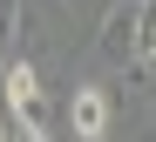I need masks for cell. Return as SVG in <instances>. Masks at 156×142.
<instances>
[{
	"label": "cell",
	"instance_id": "6da1fadb",
	"mask_svg": "<svg viewBox=\"0 0 156 142\" xmlns=\"http://www.w3.org/2000/svg\"><path fill=\"white\" fill-rule=\"evenodd\" d=\"M68 129H75V142H109L115 102H109L102 81H75V95H68Z\"/></svg>",
	"mask_w": 156,
	"mask_h": 142
},
{
	"label": "cell",
	"instance_id": "7a4b0ae2",
	"mask_svg": "<svg viewBox=\"0 0 156 142\" xmlns=\"http://www.w3.org/2000/svg\"><path fill=\"white\" fill-rule=\"evenodd\" d=\"M95 54L109 68H129L136 61V0H115L109 14H102V34H95Z\"/></svg>",
	"mask_w": 156,
	"mask_h": 142
},
{
	"label": "cell",
	"instance_id": "3957f363",
	"mask_svg": "<svg viewBox=\"0 0 156 142\" xmlns=\"http://www.w3.org/2000/svg\"><path fill=\"white\" fill-rule=\"evenodd\" d=\"M129 68H143L156 81V0H136V61Z\"/></svg>",
	"mask_w": 156,
	"mask_h": 142
},
{
	"label": "cell",
	"instance_id": "277c9868",
	"mask_svg": "<svg viewBox=\"0 0 156 142\" xmlns=\"http://www.w3.org/2000/svg\"><path fill=\"white\" fill-rule=\"evenodd\" d=\"M14 14H20V0H0V41H14Z\"/></svg>",
	"mask_w": 156,
	"mask_h": 142
}]
</instances>
